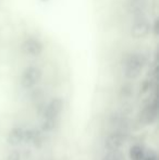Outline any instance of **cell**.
Masks as SVG:
<instances>
[{
  "mask_svg": "<svg viewBox=\"0 0 159 160\" xmlns=\"http://www.w3.org/2000/svg\"><path fill=\"white\" fill-rule=\"evenodd\" d=\"M143 160H157V156L155 154H148V155H145L144 159Z\"/></svg>",
  "mask_w": 159,
  "mask_h": 160,
  "instance_id": "2e32d148",
  "label": "cell"
},
{
  "mask_svg": "<svg viewBox=\"0 0 159 160\" xmlns=\"http://www.w3.org/2000/svg\"><path fill=\"white\" fill-rule=\"evenodd\" d=\"M64 101L60 97L52 98L44 109V119H51V120H57L60 116L61 111L63 110Z\"/></svg>",
  "mask_w": 159,
  "mask_h": 160,
  "instance_id": "277c9868",
  "label": "cell"
},
{
  "mask_svg": "<svg viewBox=\"0 0 159 160\" xmlns=\"http://www.w3.org/2000/svg\"><path fill=\"white\" fill-rule=\"evenodd\" d=\"M130 160H143L145 157V152L142 146L140 145H133L130 148L129 152Z\"/></svg>",
  "mask_w": 159,
  "mask_h": 160,
  "instance_id": "30bf717a",
  "label": "cell"
},
{
  "mask_svg": "<svg viewBox=\"0 0 159 160\" xmlns=\"http://www.w3.org/2000/svg\"><path fill=\"white\" fill-rule=\"evenodd\" d=\"M102 160H123V154L121 150H109Z\"/></svg>",
  "mask_w": 159,
  "mask_h": 160,
  "instance_id": "7c38bea8",
  "label": "cell"
},
{
  "mask_svg": "<svg viewBox=\"0 0 159 160\" xmlns=\"http://www.w3.org/2000/svg\"><path fill=\"white\" fill-rule=\"evenodd\" d=\"M132 93V88L130 85H124V86L122 87V94L124 96H130Z\"/></svg>",
  "mask_w": 159,
  "mask_h": 160,
  "instance_id": "9a60e30c",
  "label": "cell"
},
{
  "mask_svg": "<svg viewBox=\"0 0 159 160\" xmlns=\"http://www.w3.org/2000/svg\"><path fill=\"white\" fill-rule=\"evenodd\" d=\"M24 141V130L20 127L12 128L8 133L7 136V142L10 146H19L22 142Z\"/></svg>",
  "mask_w": 159,
  "mask_h": 160,
  "instance_id": "ba28073f",
  "label": "cell"
},
{
  "mask_svg": "<svg viewBox=\"0 0 159 160\" xmlns=\"http://www.w3.org/2000/svg\"><path fill=\"white\" fill-rule=\"evenodd\" d=\"M146 64L144 55L140 52H132L127 55L123 62V72L129 80H135L141 75L143 69Z\"/></svg>",
  "mask_w": 159,
  "mask_h": 160,
  "instance_id": "6da1fadb",
  "label": "cell"
},
{
  "mask_svg": "<svg viewBox=\"0 0 159 160\" xmlns=\"http://www.w3.org/2000/svg\"><path fill=\"white\" fill-rule=\"evenodd\" d=\"M147 8H148L147 0H130L129 10L130 13L133 15V18L146 15Z\"/></svg>",
  "mask_w": 159,
  "mask_h": 160,
  "instance_id": "52a82bcc",
  "label": "cell"
},
{
  "mask_svg": "<svg viewBox=\"0 0 159 160\" xmlns=\"http://www.w3.org/2000/svg\"><path fill=\"white\" fill-rule=\"evenodd\" d=\"M57 125V120L51 119H44L42 122V132H51Z\"/></svg>",
  "mask_w": 159,
  "mask_h": 160,
  "instance_id": "8fae6325",
  "label": "cell"
},
{
  "mask_svg": "<svg viewBox=\"0 0 159 160\" xmlns=\"http://www.w3.org/2000/svg\"><path fill=\"white\" fill-rule=\"evenodd\" d=\"M22 51L31 57H38L44 51V45L39 39L35 37H30L22 42Z\"/></svg>",
  "mask_w": 159,
  "mask_h": 160,
  "instance_id": "5b68a950",
  "label": "cell"
},
{
  "mask_svg": "<svg viewBox=\"0 0 159 160\" xmlns=\"http://www.w3.org/2000/svg\"><path fill=\"white\" fill-rule=\"evenodd\" d=\"M127 141V134L121 131H117L113 132L109 135L105 141V147L106 149L109 150H120V148L122 146H124V144Z\"/></svg>",
  "mask_w": 159,
  "mask_h": 160,
  "instance_id": "8992f818",
  "label": "cell"
},
{
  "mask_svg": "<svg viewBox=\"0 0 159 160\" xmlns=\"http://www.w3.org/2000/svg\"><path fill=\"white\" fill-rule=\"evenodd\" d=\"M7 160H22L21 158V152L19 150L14 149L12 152H9L8 157H7Z\"/></svg>",
  "mask_w": 159,
  "mask_h": 160,
  "instance_id": "4fadbf2b",
  "label": "cell"
},
{
  "mask_svg": "<svg viewBox=\"0 0 159 160\" xmlns=\"http://www.w3.org/2000/svg\"><path fill=\"white\" fill-rule=\"evenodd\" d=\"M42 71L37 65H30L25 68L21 75V85L26 89L35 87L42 81Z\"/></svg>",
  "mask_w": 159,
  "mask_h": 160,
  "instance_id": "3957f363",
  "label": "cell"
},
{
  "mask_svg": "<svg viewBox=\"0 0 159 160\" xmlns=\"http://www.w3.org/2000/svg\"><path fill=\"white\" fill-rule=\"evenodd\" d=\"M157 119V103L156 101L154 103L148 105L141 114V121L145 124H152Z\"/></svg>",
  "mask_w": 159,
  "mask_h": 160,
  "instance_id": "9c48e42d",
  "label": "cell"
},
{
  "mask_svg": "<svg viewBox=\"0 0 159 160\" xmlns=\"http://www.w3.org/2000/svg\"><path fill=\"white\" fill-rule=\"evenodd\" d=\"M149 88H151V83H149V81H144V82L141 84V93H146Z\"/></svg>",
  "mask_w": 159,
  "mask_h": 160,
  "instance_id": "5bb4252c",
  "label": "cell"
},
{
  "mask_svg": "<svg viewBox=\"0 0 159 160\" xmlns=\"http://www.w3.org/2000/svg\"><path fill=\"white\" fill-rule=\"evenodd\" d=\"M130 32H131L132 37L136 38V39H142V38L147 37L152 32V22L148 20L147 15L133 18Z\"/></svg>",
  "mask_w": 159,
  "mask_h": 160,
  "instance_id": "7a4b0ae2",
  "label": "cell"
}]
</instances>
